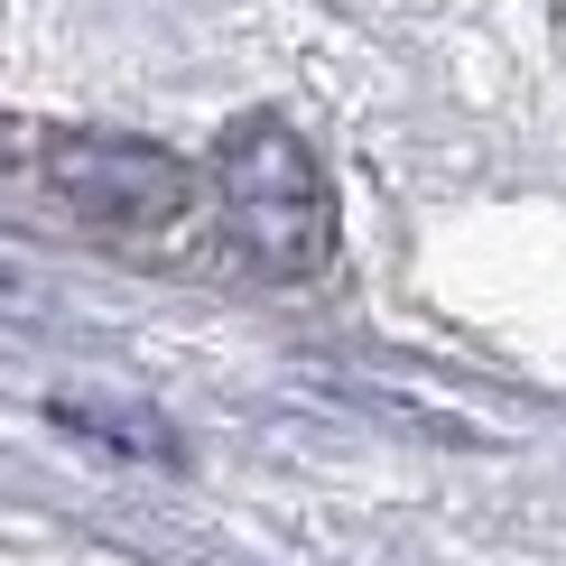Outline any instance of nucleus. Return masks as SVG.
Segmentation results:
<instances>
[{
  "mask_svg": "<svg viewBox=\"0 0 566 566\" xmlns=\"http://www.w3.org/2000/svg\"><path fill=\"white\" fill-rule=\"evenodd\" d=\"M214 196H223V232L242 261H261L270 279H306L335 261V186H325L316 149L289 122H242L214 149Z\"/></svg>",
  "mask_w": 566,
  "mask_h": 566,
  "instance_id": "obj_1",
  "label": "nucleus"
},
{
  "mask_svg": "<svg viewBox=\"0 0 566 566\" xmlns=\"http://www.w3.org/2000/svg\"><path fill=\"white\" fill-rule=\"evenodd\" d=\"M38 168L65 196V214L93 232H158L196 205V168L158 139H122V130H56Z\"/></svg>",
  "mask_w": 566,
  "mask_h": 566,
  "instance_id": "obj_2",
  "label": "nucleus"
},
{
  "mask_svg": "<svg viewBox=\"0 0 566 566\" xmlns=\"http://www.w3.org/2000/svg\"><path fill=\"white\" fill-rule=\"evenodd\" d=\"M65 428H84V437H103V446H122V455H130V446H139V455H149V464H177V437H158V418L149 409H93V399H65Z\"/></svg>",
  "mask_w": 566,
  "mask_h": 566,
  "instance_id": "obj_3",
  "label": "nucleus"
}]
</instances>
